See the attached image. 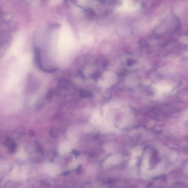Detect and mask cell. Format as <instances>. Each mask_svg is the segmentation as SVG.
<instances>
[{"label":"cell","mask_w":188,"mask_h":188,"mask_svg":"<svg viewBox=\"0 0 188 188\" xmlns=\"http://www.w3.org/2000/svg\"><path fill=\"white\" fill-rule=\"evenodd\" d=\"M135 163H136V160L134 158V157L130 161V165L131 166H134L135 165Z\"/></svg>","instance_id":"cell-2"},{"label":"cell","mask_w":188,"mask_h":188,"mask_svg":"<svg viewBox=\"0 0 188 188\" xmlns=\"http://www.w3.org/2000/svg\"><path fill=\"white\" fill-rule=\"evenodd\" d=\"M122 160V157L119 155H115L110 156L107 160L106 163L107 165H115L118 164Z\"/></svg>","instance_id":"cell-1"}]
</instances>
